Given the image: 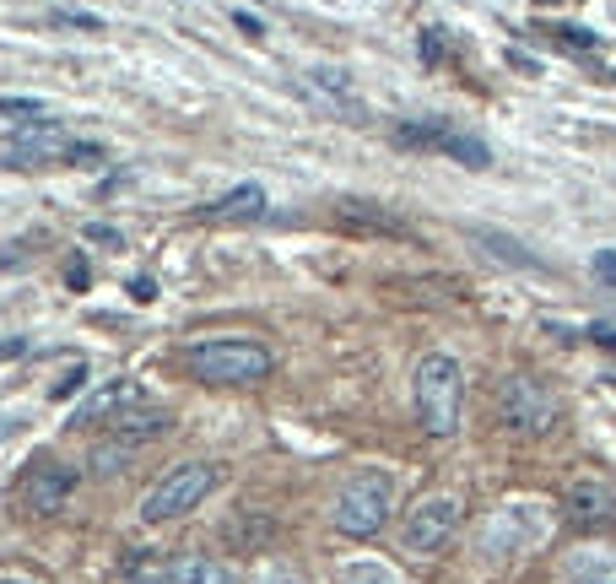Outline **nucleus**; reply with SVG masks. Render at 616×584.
Listing matches in <instances>:
<instances>
[{"label":"nucleus","mask_w":616,"mask_h":584,"mask_svg":"<svg viewBox=\"0 0 616 584\" xmlns=\"http://www.w3.org/2000/svg\"><path fill=\"white\" fill-rule=\"evenodd\" d=\"M411 406H417V422L422 433L433 438H449L460 433V417H465V368L454 363L449 352H427L411 374Z\"/></svg>","instance_id":"1"},{"label":"nucleus","mask_w":616,"mask_h":584,"mask_svg":"<svg viewBox=\"0 0 616 584\" xmlns=\"http://www.w3.org/2000/svg\"><path fill=\"white\" fill-rule=\"evenodd\" d=\"M179 368L200 384H260L271 379L276 357L260 347V341L244 336H211V341H190L179 352Z\"/></svg>","instance_id":"2"},{"label":"nucleus","mask_w":616,"mask_h":584,"mask_svg":"<svg viewBox=\"0 0 616 584\" xmlns=\"http://www.w3.org/2000/svg\"><path fill=\"white\" fill-rule=\"evenodd\" d=\"M395 509V482L384 466H357L346 482L336 487V503H330V525L341 530V536H379L384 520H390Z\"/></svg>","instance_id":"3"},{"label":"nucleus","mask_w":616,"mask_h":584,"mask_svg":"<svg viewBox=\"0 0 616 584\" xmlns=\"http://www.w3.org/2000/svg\"><path fill=\"white\" fill-rule=\"evenodd\" d=\"M217 482H222V466H211V460H190V466H173L157 487H146V498H141V520H146V525L184 520L190 509H200V503L217 493Z\"/></svg>","instance_id":"4"},{"label":"nucleus","mask_w":616,"mask_h":584,"mask_svg":"<svg viewBox=\"0 0 616 584\" xmlns=\"http://www.w3.org/2000/svg\"><path fill=\"white\" fill-rule=\"evenodd\" d=\"M395 146H411V152H444L460 168H471V174L492 168V146L481 136H471V130H454L449 119H400Z\"/></svg>","instance_id":"5"},{"label":"nucleus","mask_w":616,"mask_h":584,"mask_svg":"<svg viewBox=\"0 0 616 584\" xmlns=\"http://www.w3.org/2000/svg\"><path fill=\"white\" fill-rule=\"evenodd\" d=\"M125 584H233V574L206 552H130Z\"/></svg>","instance_id":"6"},{"label":"nucleus","mask_w":616,"mask_h":584,"mask_svg":"<svg viewBox=\"0 0 616 584\" xmlns=\"http://www.w3.org/2000/svg\"><path fill=\"white\" fill-rule=\"evenodd\" d=\"M498 417L514 433H552L557 428V395L535 374H508L498 390Z\"/></svg>","instance_id":"7"},{"label":"nucleus","mask_w":616,"mask_h":584,"mask_svg":"<svg viewBox=\"0 0 616 584\" xmlns=\"http://www.w3.org/2000/svg\"><path fill=\"white\" fill-rule=\"evenodd\" d=\"M546 530H552V520H546L541 503H503L498 514H492L487 525H481V552H530L546 541Z\"/></svg>","instance_id":"8"},{"label":"nucleus","mask_w":616,"mask_h":584,"mask_svg":"<svg viewBox=\"0 0 616 584\" xmlns=\"http://www.w3.org/2000/svg\"><path fill=\"white\" fill-rule=\"evenodd\" d=\"M71 136L55 119H28L17 136L6 141V163L11 168H71Z\"/></svg>","instance_id":"9"},{"label":"nucleus","mask_w":616,"mask_h":584,"mask_svg":"<svg viewBox=\"0 0 616 584\" xmlns=\"http://www.w3.org/2000/svg\"><path fill=\"white\" fill-rule=\"evenodd\" d=\"M454 530H460V498L433 493V498H422L417 509L406 514L400 541H406V552H438V547H449Z\"/></svg>","instance_id":"10"},{"label":"nucleus","mask_w":616,"mask_h":584,"mask_svg":"<svg viewBox=\"0 0 616 584\" xmlns=\"http://www.w3.org/2000/svg\"><path fill=\"white\" fill-rule=\"evenodd\" d=\"M17 493H22V509L28 514H60L76 493V471L60 466V460H33Z\"/></svg>","instance_id":"11"},{"label":"nucleus","mask_w":616,"mask_h":584,"mask_svg":"<svg viewBox=\"0 0 616 584\" xmlns=\"http://www.w3.org/2000/svg\"><path fill=\"white\" fill-rule=\"evenodd\" d=\"M562 509H568V520L579 530H606L616 525V493L606 482H573L568 493H562Z\"/></svg>","instance_id":"12"},{"label":"nucleus","mask_w":616,"mask_h":584,"mask_svg":"<svg viewBox=\"0 0 616 584\" xmlns=\"http://www.w3.org/2000/svg\"><path fill=\"white\" fill-rule=\"evenodd\" d=\"M308 92H314V98L325 103V109H336V114L346 119V125H363V119H368V103L352 92V82H346V71L314 65V71H308Z\"/></svg>","instance_id":"13"},{"label":"nucleus","mask_w":616,"mask_h":584,"mask_svg":"<svg viewBox=\"0 0 616 584\" xmlns=\"http://www.w3.org/2000/svg\"><path fill=\"white\" fill-rule=\"evenodd\" d=\"M336 222L346 233H373V238H411V228L395 211L373 206V201H336Z\"/></svg>","instance_id":"14"},{"label":"nucleus","mask_w":616,"mask_h":584,"mask_svg":"<svg viewBox=\"0 0 616 584\" xmlns=\"http://www.w3.org/2000/svg\"><path fill=\"white\" fill-rule=\"evenodd\" d=\"M109 422H114L109 438H114V444H125V449L146 444V438H163L173 428V417L163 406H130V411H119V417H109Z\"/></svg>","instance_id":"15"},{"label":"nucleus","mask_w":616,"mask_h":584,"mask_svg":"<svg viewBox=\"0 0 616 584\" xmlns=\"http://www.w3.org/2000/svg\"><path fill=\"white\" fill-rule=\"evenodd\" d=\"M195 217L200 222H254V217H265V190L260 184H238V190H227L222 201L200 206Z\"/></svg>","instance_id":"16"},{"label":"nucleus","mask_w":616,"mask_h":584,"mask_svg":"<svg viewBox=\"0 0 616 584\" xmlns=\"http://www.w3.org/2000/svg\"><path fill=\"white\" fill-rule=\"evenodd\" d=\"M130 406H141V384L136 379H114V384H103L92 401L76 406L71 422H103V417H119V411H130Z\"/></svg>","instance_id":"17"},{"label":"nucleus","mask_w":616,"mask_h":584,"mask_svg":"<svg viewBox=\"0 0 616 584\" xmlns=\"http://www.w3.org/2000/svg\"><path fill=\"white\" fill-rule=\"evenodd\" d=\"M568 584H616V547H579L562 568Z\"/></svg>","instance_id":"18"},{"label":"nucleus","mask_w":616,"mask_h":584,"mask_svg":"<svg viewBox=\"0 0 616 584\" xmlns=\"http://www.w3.org/2000/svg\"><path fill=\"white\" fill-rule=\"evenodd\" d=\"M336 584H406V579H400L390 563H379V557H357V563L336 568Z\"/></svg>","instance_id":"19"},{"label":"nucleus","mask_w":616,"mask_h":584,"mask_svg":"<svg viewBox=\"0 0 616 584\" xmlns=\"http://www.w3.org/2000/svg\"><path fill=\"white\" fill-rule=\"evenodd\" d=\"M471 238H476V244H487L498 260H514V265H525V271H541V260H535V255H525V249H519L514 238H503V233H492V228H476Z\"/></svg>","instance_id":"20"},{"label":"nucleus","mask_w":616,"mask_h":584,"mask_svg":"<svg viewBox=\"0 0 616 584\" xmlns=\"http://www.w3.org/2000/svg\"><path fill=\"white\" fill-rule=\"evenodd\" d=\"M541 33L552 38V44H562V49H579V55H589V49L600 44L589 28H573V22H552V28H541Z\"/></svg>","instance_id":"21"},{"label":"nucleus","mask_w":616,"mask_h":584,"mask_svg":"<svg viewBox=\"0 0 616 584\" xmlns=\"http://www.w3.org/2000/svg\"><path fill=\"white\" fill-rule=\"evenodd\" d=\"M125 460H130V449H125V444H114V438H103V444L92 449V471H98V476L119 471V466H125Z\"/></svg>","instance_id":"22"},{"label":"nucleus","mask_w":616,"mask_h":584,"mask_svg":"<svg viewBox=\"0 0 616 584\" xmlns=\"http://www.w3.org/2000/svg\"><path fill=\"white\" fill-rule=\"evenodd\" d=\"M82 244H103V249H125V233L114 222H82Z\"/></svg>","instance_id":"23"},{"label":"nucleus","mask_w":616,"mask_h":584,"mask_svg":"<svg viewBox=\"0 0 616 584\" xmlns=\"http://www.w3.org/2000/svg\"><path fill=\"white\" fill-rule=\"evenodd\" d=\"M254 584H308V579H303L292 563H281V557H271V563H265L260 574H254Z\"/></svg>","instance_id":"24"},{"label":"nucleus","mask_w":616,"mask_h":584,"mask_svg":"<svg viewBox=\"0 0 616 584\" xmlns=\"http://www.w3.org/2000/svg\"><path fill=\"white\" fill-rule=\"evenodd\" d=\"M417 55H422L427 71H433V65H444V33H438V28H422V33H417Z\"/></svg>","instance_id":"25"},{"label":"nucleus","mask_w":616,"mask_h":584,"mask_svg":"<svg viewBox=\"0 0 616 584\" xmlns=\"http://www.w3.org/2000/svg\"><path fill=\"white\" fill-rule=\"evenodd\" d=\"M0 119H44L38 98H0Z\"/></svg>","instance_id":"26"},{"label":"nucleus","mask_w":616,"mask_h":584,"mask_svg":"<svg viewBox=\"0 0 616 584\" xmlns=\"http://www.w3.org/2000/svg\"><path fill=\"white\" fill-rule=\"evenodd\" d=\"M595 282L616 292V249H600L595 255Z\"/></svg>","instance_id":"27"},{"label":"nucleus","mask_w":616,"mask_h":584,"mask_svg":"<svg viewBox=\"0 0 616 584\" xmlns=\"http://www.w3.org/2000/svg\"><path fill=\"white\" fill-rule=\"evenodd\" d=\"M76 390H87V363H76L71 374L55 384V401H65V395H76Z\"/></svg>","instance_id":"28"},{"label":"nucleus","mask_w":616,"mask_h":584,"mask_svg":"<svg viewBox=\"0 0 616 584\" xmlns=\"http://www.w3.org/2000/svg\"><path fill=\"white\" fill-rule=\"evenodd\" d=\"M65 282H71V287H76V292H82V287H87V282H92V265H87V260H82V255H76V260H71V265H65Z\"/></svg>","instance_id":"29"},{"label":"nucleus","mask_w":616,"mask_h":584,"mask_svg":"<svg viewBox=\"0 0 616 584\" xmlns=\"http://www.w3.org/2000/svg\"><path fill=\"white\" fill-rule=\"evenodd\" d=\"M233 22H238V33H249V38H265V22L254 17V11H233Z\"/></svg>","instance_id":"30"},{"label":"nucleus","mask_w":616,"mask_h":584,"mask_svg":"<svg viewBox=\"0 0 616 584\" xmlns=\"http://www.w3.org/2000/svg\"><path fill=\"white\" fill-rule=\"evenodd\" d=\"M60 22H76V28H87V33L103 28V17H92V11H60Z\"/></svg>","instance_id":"31"},{"label":"nucleus","mask_w":616,"mask_h":584,"mask_svg":"<svg viewBox=\"0 0 616 584\" xmlns=\"http://www.w3.org/2000/svg\"><path fill=\"white\" fill-rule=\"evenodd\" d=\"M130 298H136V303H152V298H157V282H152V276H136V282H130Z\"/></svg>","instance_id":"32"},{"label":"nucleus","mask_w":616,"mask_h":584,"mask_svg":"<svg viewBox=\"0 0 616 584\" xmlns=\"http://www.w3.org/2000/svg\"><path fill=\"white\" fill-rule=\"evenodd\" d=\"M508 65H514V71H525V76H541V65H535L530 55H519V49H508Z\"/></svg>","instance_id":"33"},{"label":"nucleus","mask_w":616,"mask_h":584,"mask_svg":"<svg viewBox=\"0 0 616 584\" xmlns=\"http://www.w3.org/2000/svg\"><path fill=\"white\" fill-rule=\"evenodd\" d=\"M589 336H595L606 352H616V325H595V330H589Z\"/></svg>","instance_id":"34"},{"label":"nucleus","mask_w":616,"mask_h":584,"mask_svg":"<svg viewBox=\"0 0 616 584\" xmlns=\"http://www.w3.org/2000/svg\"><path fill=\"white\" fill-rule=\"evenodd\" d=\"M22 352V341H0V357H17Z\"/></svg>","instance_id":"35"},{"label":"nucleus","mask_w":616,"mask_h":584,"mask_svg":"<svg viewBox=\"0 0 616 584\" xmlns=\"http://www.w3.org/2000/svg\"><path fill=\"white\" fill-rule=\"evenodd\" d=\"M0 584H38V579H22V574H0Z\"/></svg>","instance_id":"36"},{"label":"nucleus","mask_w":616,"mask_h":584,"mask_svg":"<svg viewBox=\"0 0 616 584\" xmlns=\"http://www.w3.org/2000/svg\"><path fill=\"white\" fill-rule=\"evenodd\" d=\"M535 6H562V0H535Z\"/></svg>","instance_id":"37"}]
</instances>
